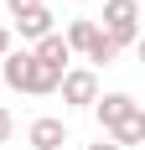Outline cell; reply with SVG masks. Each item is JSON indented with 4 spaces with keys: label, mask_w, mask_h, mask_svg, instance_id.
<instances>
[{
    "label": "cell",
    "mask_w": 145,
    "mask_h": 150,
    "mask_svg": "<svg viewBox=\"0 0 145 150\" xmlns=\"http://www.w3.org/2000/svg\"><path fill=\"white\" fill-rule=\"evenodd\" d=\"M104 36L124 52V47L140 42V0H104Z\"/></svg>",
    "instance_id": "cell-1"
},
{
    "label": "cell",
    "mask_w": 145,
    "mask_h": 150,
    "mask_svg": "<svg viewBox=\"0 0 145 150\" xmlns=\"http://www.w3.org/2000/svg\"><path fill=\"white\" fill-rule=\"evenodd\" d=\"M57 93H62L68 109H93L104 88H99V73H93V67H68V73L57 78Z\"/></svg>",
    "instance_id": "cell-2"
},
{
    "label": "cell",
    "mask_w": 145,
    "mask_h": 150,
    "mask_svg": "<svg viewBox=\"0 0 145 150\" xmlns=\"http://www.w3.org/2000/svg\"><path fill=\"white\" fill-rule=\"evenodd\" d=\"M16 21V31L11 36H21V42H42V36H52V31H57V16H52V5H26V11H16L11 16Z\"/></svg>",
    "instance_id": "cell-3"
},
{
    "label": "cell",
    "mask_w": 145,
    "mask_h": 150,
    "mask_svg": "<svg viewBox=\"0 0 145 150\" xmlns=\"http://www.w3.org/2000/svg\"><path fill=\"white\" fill-rule=\"evenodd\" d=\"M26 145H31V150H68V119L36 114V119L26 124Z\"/></svg>",
    "instance_id": "cell-4"
},
{
    "label": "cell",
    "mask_w": 145,
    "mask_h": 150,
    "mask_svg": "<svg viewBox=\"0 0 145 150\" xmlns=\"http://www.w3.org/2000/svg\"><path fill=\"white\" fill-rule=\"evenodd\" d=\"M26 52H31V62H42L47 73H68V67H72V52H68V42H62V31L42 36V42L26 47Z\"/></svg>",
    "instance_id": "cell-5"
},
{
    "label": "cell",
    "mask_w": 145,
    "mask_h": 150,
    "mask_svg": "<svg viewBox=\"0 0 145 150\" xmlns=\"http://www.w3.org/2000/svg\"><path fill=\"white\" fill-rule=\"evenodd\" d=\"M135 109H140V104H135V93H99V104H93V119H99V124H104V135H109L119 119H130Z\"/></svg>",
    "instance_id": "cell-6"
},
{
    "label": "cell",
    "mask_w": 145,
    "mask_h": 150,
    "mask_svg": "<svg viewBox=\"0 0 145 150\" xmlns=\"http://www.w3.org/2000/svg\"><path fill=\"white\" fill-rule=\"evenodd\" d=\"M0 78H5V88L11 93H26V78H31V52L21 47V52H5V62H0Z\"/></svg>",
    "instance_id": "cell-7"
},
{
    "label": "cell",
    "mask_w": 145,
    "mask_h": 150,
    "mask_svg": "<svg viewBox=\"0 0 145 150\" xmlns=\"http://www.w3.org/2000/svg\"><path fill=\"white\" fill-rule=\"evenodd\" d=\"M109 145H119V150H135V145H145V109H135L130 119H119L114 129H109Z\"/></svg>",
    "instance_id": "cell-8"
},
{
    "label": "cell",
    "mask_w": 145,
    "mask_h": 150,
    "mask_svg": "<svg viewBox=\"0 0 145 150\" xmlns=\"http://www.w3.org/2000/svg\"><path fill=\"white\" fill-rule=\"evenodd\" d=\"M93 36H99V21H72V26L62 31V42H68V52H72V57H83Z\"/></svg>",
    "instance_id": "cell-9"
},
{
    "label": "cell",
    "mask_w": 145,
    "mask_h": 150,
    "mask_svg": "<svg viewBox=\"0 0 145 150\" xmlns=\"http://www.w3.org/2000/svg\"><path fill=\"white\" fill-rule=\"evenodd\" d=\"M57 78H62V73H47L42 62H31V78H26V93H31V98H52V93H57Z\"/></svg>",
    "instance_id": "cell-10"
},
{
    "label": "cell",
    "mask_w": 145,
    "mask_h": 150,
    "mask_svg": "<svg viewBox=\"0 0 145 150\" xmlns=\"http://www.w3.org/2000/svg\"><path fill=\"white\" fill-rule=\"evenodd\" d=\"M114 57H119V47L109 42L104 31H99V36H93V42H88V52H83V62H88V67H93V73H99V67H109V62H114Z\"/></svg>",
    "instance_id": "cell-11"
},
{
    "label": "cell",
    "mask_w": 145,
    "mask_h": 150,
    "mask_svg": "<svg viewBox=\"0 0 145 150\" xmlns=\"http://www.w3.org/2000/svg\"><path fill=\"white\" fill-rule=\"evenodd\" d=\"M11 135H16V114L0 104V145H11Z\"/></svg>",
    "instance_id": "cell-12"
},
{
    "label": "cell",
    "mask_w": 145,
    "mask_h": 150,
    "mask_svg": "<svg viewBox=\"0 0 145 150\" xmlns=\"http://www.w3.org/2000/svg\"><path fill=\"white\" fill-rule=\"evenodd\" d=\"M16 47V36H11V26H0V62H5V52Z\"/></svg>",
    "instance_id": "cell-13"
},
{
    "label": "cell",
    "mask_w": 145,
    "mask_h": 150,
    "mask_svg": "<svg viewBox=\"0 0 145 150\" xmlns=\"http://www.w3.org/2000/svg\"><path fill=\"white\" fill-rule=\"evenodd\" d=\"M26 5H47V0H5V11H11V16H16V11H26Z\"/></svg>",
    "instance_id": "cell-14"
},
{
    "label": "cell",
    "mask_w": 145,
    "mask_h": 150,
    "mask_svg": "<svg viewBox=\"0 0 145 150\" xmlns=\"http://www.w3.org/2000/svg\"><path fill=\"white\" fill-rule=\"evenodd\" d=\"M88 150H119V145H109V140H99V145H88Z\"/></svg>",
    "instance_id": "cell-15"
}]
</instances>
